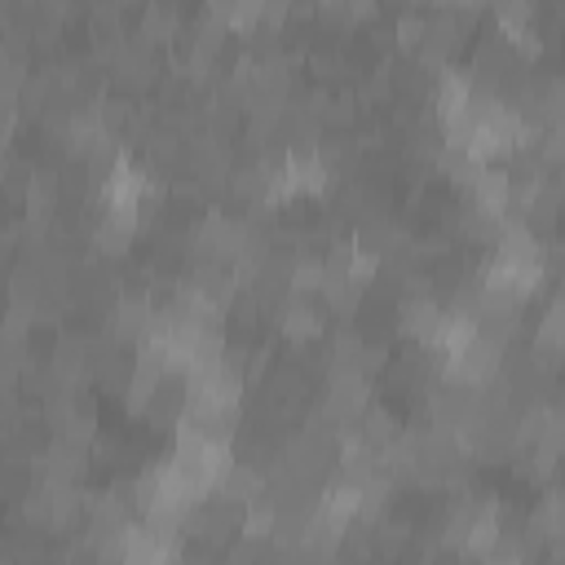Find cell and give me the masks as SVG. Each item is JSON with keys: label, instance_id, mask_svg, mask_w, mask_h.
<instances>
[{"label": "cell", "instance_id": "obj_1", "mask_svg": "<svg viewBox=\"0 0 565 565\" xmlns=\"http://www.w3.org/2000/svg\"><path fill=\"white\" fill-rule=\"evenodd\" d=\"M137 230H141V216H124V212H97V225H93V247H97V256H124L128 247H132V238H137Z\"/></svg>", "mask_w": 565, "mask_h": 565}, {"label": "cell", "instance_id": "obj_2", "mask_svg": "<svg viewBox=\"0 0 565 565\" xmlns=\"http://www.w3.org/2000/svg\"><path fill=\"white\" fill-rule=\"evenodd\" d=\"M318 309H313V300L309 296H287L282 305H278V327H282V335L287 340H313L318 335Z\"/></svg>", "mask_w": 565, "mask_h": 565}]
</instances>
